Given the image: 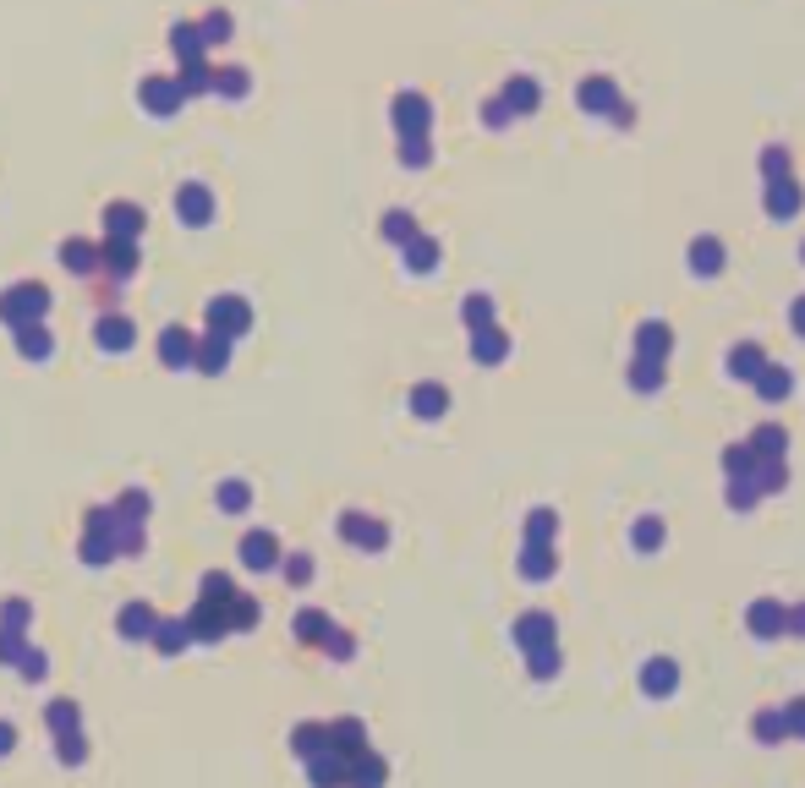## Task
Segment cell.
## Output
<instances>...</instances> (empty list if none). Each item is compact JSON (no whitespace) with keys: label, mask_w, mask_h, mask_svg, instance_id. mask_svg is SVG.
I'll use <instances>...</instances> for the list:
<instances>
[{"label":"cell","mask_w":805,"mask_h":788,"mask_svg":"<svg viewBox=\"0 0 805 788\" xmlns=\"http://www.w3.org/2000/svg\"><path fill=\"white\" fill-rule=\"evenodd\" d=\"M581 93H586V104H591V110H603V104L614 99V88H608V82H586Z\"/></svg>","instance_id":"obj_1"}]
</instances>
